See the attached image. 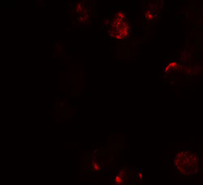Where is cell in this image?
<instances>
[{
	"instance_id": "1",
	"label": "cell",
	"mask_w": 203,
	"mask_h": 185,
	"mask_svg": "<svg viewBox=\"0 0 203 185\" xmlns=\"http://www.w3.org/2000/svg\"><path fill=\"white\" fill-rule=\"evenodd\" d=\"M174 166L180 174L193 175L198 171L199 159L189 150H181L175 157Z\"/></svg>"
},
{
	"instance_id": "2",
	"label": "cell",
	"mask_w": 203,
	"mask_h": 185,
	"mask_svg": "<svg viewBox=\"0 0 203 185\" xmlns=\"http://www.w3.org/2000/svg\"><path fill=\"white\" fill-rule=\"evenodd\" d=\"M128 178V171L126 169H121L116 176L113 177L115 185H124Z\"/></svg>"
},
{
	"instance_id": "3",
	"label": "cell",
	"mask_w": 203,
	"mask_h": 185,
	"mask_svg": "<svg viewBox=\"0 0 203 185\" xmlns=\"http://www.w3.org/2000/svg\"><path fill=\"white\" fill-rule=\"evenodd\" d=\"M91 171L92 172H99L101 171V165L97 162V161H92L91 162Z\"/></svg>"
},
{
	"instance_id": "4",
	"label": "cell",
	"mask_w": 203,
	"mask_h": 185,
	"mask_svg": "<svg viewBox=\"0 0 203 185\" xmlns=\"http://www.w3.org/2000/svg\"><path fill=\"white\" fill-rule=\"evenodd\" d=\"M177 67H178V64H177V63H176V61H170L169 62V64L164 68V71H166V72H168L170 70L175 69V68H176Z\"/></svg>"
},
{
	"instance_id": "5",
	"label": "cell",
	"mask_w": 203,
	"mask_h": 185,
	"mask_svg": "<svg viewBox=\"0 0 203 185\" xmlns=\"http://www.w3.org/2000/svg\"><path fill=\"white\" fill-rule=\"evenodd\" d=\"M145 19L149 20H153L154 18L155 17V14H154L152 12H150V11H147L145 14Z\"/></svg>"
},
{
	"instance_id": "6",
	"label": "cell",
	"mask_w": 203,
	"mask_h": 185,
	"mask_svg": "<svg viewBox=\"0 0 203 185\" xmlns=\"http://www.w3.org/2000/svg\"><path fill=\"white\" fill-rule=\"evenodd\" d=\"M137 177H138V179H139V180H141V179H142V178H143V174L141 173V171H139V172L138 171Z\"/></svg>"
}]
</instances>
